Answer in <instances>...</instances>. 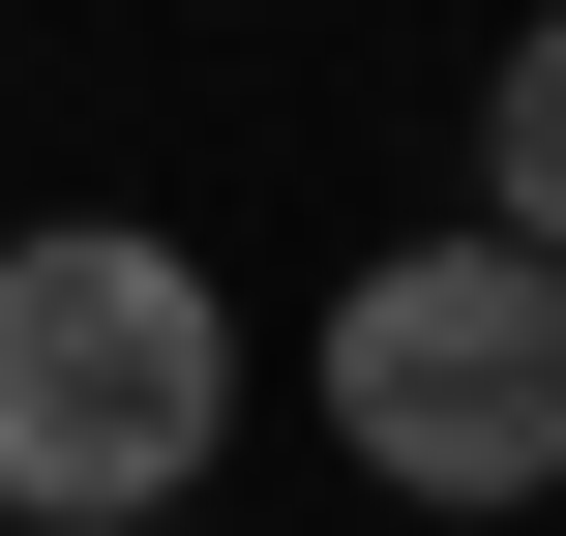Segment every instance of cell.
<instances>
[{
  "mask_svg": "<svg viewBox=\"0 0 566 536\" xmlns=\"http://www.w3.org/2000/svg\"><path fill=\"white\" fill-rule=\"evenodd\" d=\"M328 418L388 507H537L566 477V269L537 239H388L328 298Z\"/></svg>",
  "mask_w": 566,
  "mask_h": 536,
  "instance_id": "cell-2",
  "label": "cell"
},
{
  "mask_svg": "<svg viewBox=\"0 0 566 536\" xmlns=\"http://www.w3.org/2000/svg\"><path fill=\"white\" fill-rule=\"evenodd\" d=\"M209 418H239L209 269L149 209H30L0 239V536H179Z\"/></svg>",
  "mask_w": 566,
  "mask_h": 536,
  "instance_id": "cell-1",
  "label": "cell"
},
{
  "mask_svg": "<svg viewBox=\"0 0 566 536\" xmlns=\"http://www.w3.org/2000/svg\"><path fill=\"white\" fill-rule=\"evenodd\" d=\"M478 239H537V269H566V0L507 30V90H478Z\"/></svg>",
  "mask_w": 566,
  "mask_h": 536,
  "instance_id": "cell-3",
  "label": "cell"
}]
</instances>
